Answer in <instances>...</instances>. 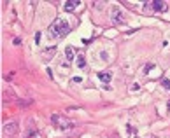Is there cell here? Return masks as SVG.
<instances>
[{
    "label": "cell",
    "instance_id": "cell-7",
    "mask_svg": "<svg viewBox=\"0 0 170 138\" xmlns=\"http://www.w3.org/2000/svg\"><path fill=\"white\" fill-rule=\"evenodd\" d=\"M77 67H79L81 70H86V58H84L83 54L77 56Z\"/></svg>",
    "mask_w": 170,
    "mask_h": 138
},
{
    "label": "cell",
    "instance_id": "cell-3",
    "mask_svg": "<svg viewBox=\"0 0 170 138\" xmlns=\"http://www.w3.org/2000/svg\"><path fill=\"white\" fill-rule=\"evenodd\" d=\"M151 9H153L154 12H167L168 5H167L165 2H153V4H151Z\"/></svg>",
    "mask_w": 170,
    "mask_h": 138
},
{
    "label": "cell",
    "instance_id": "cell-12",
    "mask_svg": "<svg viewBox=\"0 0 170 138\" xmlns=\"http://www.w3.org/2000/svg\"><path fill=\"white\" fill-rule=\"evenodd\" d=\"M12 44H14V46H19V44H21V39H14V40H12Z\"/></svg>",
    "mask_w": 170,
    "mask_h": 138
},
{
    "label": "cell",
    "instance_id": "cell-6",
    "mask_svg": "<svg viewBox=\"0 0 170 138\" xmlns=\"http://www.w3.org/2000/svg\"><path fill=\"white\" fill-rule=\"evenodd\" d=\"M77 5H79V2H72V0H69V2H65V11H67V12H72Z\"/></svg>",
    "mask_w": 170,
    "mask_h": 138
},
{
    "label": "cell",
    "instance_id": "cell-14",
    "mask_svg": "<svg viewBox=\"0 0 170 138\" xmlns=\"http://www.w3.org/2000/svg\"><path fill=\"white\" fill-rule=\"evenodd\" d=\"M167 107H168V110H170V102H168V103H167Z\"/></svg>",
    "mask_w": 170,
    "mask_h": 138
},
{
    "label": "cell",
    "instance_id": "cell-11",
    "mask_svg": "<svg viewBox=\"0 0 170 138\" xmlns=\"http://www.w3.org/2000/svg\"><path fill=\"white\" fill-rule=\"evenodd\" d=\"M93 5L97 7V9H102V7H104V2H95Z\"/></svg>",
    "mask_w": 170,
    "mask_h": 138
},
{
    "label": "cell",
    "instance_id": "cell-4",
    "mask_svg": "<svg viewBox=\"0 0 170 138\" xmlns=\"http://www.w3.org/2000/svg\"><path fill=\"white\" fill-rule=\"evenodd\" d=\"M98 79H100V82H111L112 81V74L111 72H98Z\"/></svg>",
    "mask_w": 170,
    "mask_h": 138
},
{
    "label": "cell",
    "instance_id": "cell-8",
    "mask_svg": "<svg viewBox=\"0 0 170 138\" xmlns=\"http://www.w3.org/2000/svg\"><path fill=\"white\" fill-rule=\"evenodd\" d=\"M65 58H67L69 61H72V58H74V49H72L70 46H69V47L65 49Z\"/></svg>",
    "mask_w": 170,
    "mask_h": 138
},
{
    "label": "cell",
    "instance_id": "cell-9",
    "mask_svg": "<svg viewBox=\"0 0 170 138\" xmlns=\"http://www.w3.org/2000/svg\"><path fill=\"white\" fill-rule=\"evenodd\" d=\"M161 86L165 88V89H170V79H163V81H161Z\"/></svg>",
    "mask_w": 170,
    "mask_h": 138
},
{
    "label": "cell",
    "instance_id": "cell-1",
    "mask_svg": "<svg viewBox=\"0 0 170 138\" xmlns=\"http://www.w3.org/2000/svg\"><path fill=\"white\" fill-rule=\"evenodd\" d=\"M69 32H70V25H69V21L63 19V18L55 19L49 26V35L55 37V39H56V37H63V35H67Z\"/></svg>",
    "mask_w": 170,
    "mask_h": 138
},
{
    "label": "cell",
    "instance_id": "cell-5",
    "mask_svg": "<svg viewBox=\"0 0 170 138\" xmlns=\"http://www.w3.org/2000/svg\"><path fill=\"white\" fill-rule=\"evenodd\" d=\"M16 129H18V124H16V122H7V124L4 126V131L7 133V135L16 133Z\"/></svg>",
    "mask_w": 170,
    "mask_h": 138
},
{
    "label": "cell",
    "instance_id": "cell-2",
    "mask_svg": "<svg viewBox=\"0 0 170 138\" xmlns=\"http://www.w3.org/2000/svg\"><path fill=\"white\" fill-rule=\"evenodd\" d=\"M111 19H112L114 25H125L126 23V16H125V12L119 7H114L112 12H111Z\"/></svg>",
    "mask_w": 170,
    "mask_h": 138
},
{
    "label": "cell",
    "instance_id": "cell-10",
    "mask_svg": "<svg viewBox=\"0 0 170 138\" xmlns=\"http://www.w3.org/2000/svg\"><path fill=\"white\" fill-rule=\"evenodd\" d=\"M153 68H154V65H153V63H149V65H146V68H144V74H149V72H151Z\"/></svg>",
    "mask_w": 170,
    "mask_h": 138
},
{
    "label": "cell",
    "instance_id": "cell-13",
    "mask_svg": "<svg viewBox=\"0 0 170 138\" xmlns=\"http://www.w3.org/2000/svg\"><path fill=\"white\" fill-rule=\"evenodd\" d=\"M35 42H41V33H35Z\"/></svg>",
    "mask_w": 170,
    "mask_h": 138
}]
</instances>
